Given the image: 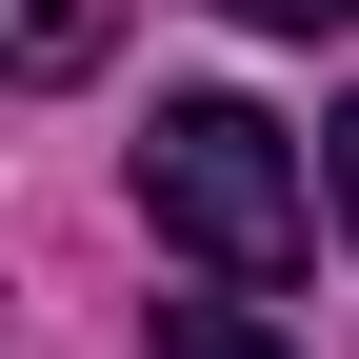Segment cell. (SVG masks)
Masks as SVG:
<instances>
[{
  "mask_svg": "<svg viewBox=\"0 0 359 359\" xmlns=\"http://www.w3.org/2000/svg\"><path fill=\"white\" fill-rule=\"evenodd\" d=\"M140 200H160V240L200 259V280H299V240H320V200H299V160H280L259 100H160Z\"/></svg>",
  "mask_w": 359,
  "mask_h": 359,
  "instance_id": "cell-1",
  "label": "cell"
},
{
  "mask_svg": "<svg viewBox=\"0 0 359 359\" xmlns=\"http://www.w3.org/2000/svg\"><path fill=\"white\" fill-rule=\"evenodd\" d=\"M160 359H299V339L240 320V299H160Z\"/></svg>",
  "mask_w": 359,
  "mask_h": 359,
  "instance_id": "cell-2",
  "label": "cell"
},
{
  "mask_svg": "<svg viewBox=\"0 0 359 359\" xmlns=\"http://www.w3.org/2000/svg\"><path fill=\"white\" fill-rule=\"evenodd\" d=\"M100 60V0H20V80H80Z\"/></svg>",
  "mask_w": 359,
  "mask_h": 359,
  "instance_id": "cell-3",
  "label": "cell"
},
{
  "mask_svg": "<svg viewBox=\"0 0 359 359\" xmlns=\"http://www.w3.org/2000/svg\"><path fill=\"white\" fill-rule=\"evenodd\" d=\"M219 20H259V40H339L359 0H219Z\"/></svg>",
  "mask_w": 359,
  "mask_h": 359,
  "instance_id": "cell-4",
  "label": "cell"
},
{
  "mask_svg": "<svg viewBox=\"0 0 359 359\" xmlns=\"http://www.w3.org/2000/svg\"><path fill=\"white\" fill-rule=\"evenodd\" d=\"M320 160H339V219H359V100H339V140H320Z\"/></svg>",
  "mask_w": 359,
  "mask_h": 359,
  "instance_id": "cell-5",
  "label": "cell"
}]
</instances>
